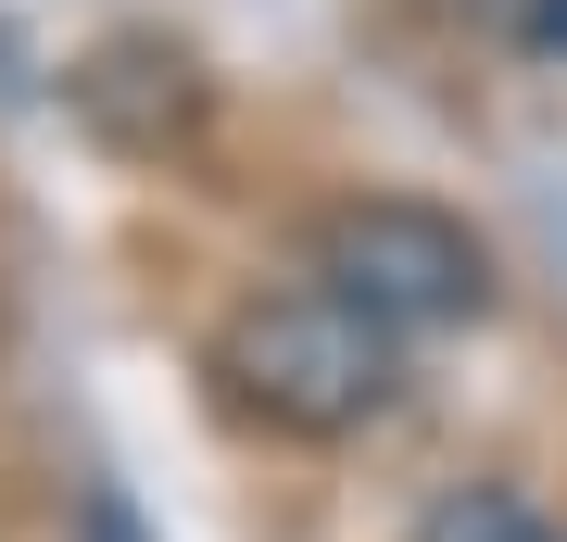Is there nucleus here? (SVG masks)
<instances>
[{
	"mask_svg": "<svg viewBox=\"0 0 567 542\" xmlns=\"http://www.w3.org/2000/svg\"><path fill=\"white\" fill-rule=\"evenodd\" d=\"M215 379L278 442H353V429H379L404 403V328H379L328 278L316 290H252L215 328Z\"/></svg>",
	"mask_w": 567,
	"mask_h": 542,
	"instance_id": "nucleus-1",
	"label": "nucleus"
},
{
	"mask_svg": "<svg viewBox=\"0 0 567 542\" xmlns=\"http://www.w3.org/2000/svg\"><path fill=\"white\" fill-rule=\"evenodd\" d=\"M316 278L365 303L379 328H404V341H429V328H480L492 316V241L454 215V202H416V190H353L316 215Z\"/></svg>",
	"mask_w": 567,
	"mask_h": 542,
	"instance_id": "nucleus-2",
	"label": "nucleus"
},
{
	"mask_svg": "<svg viewBox=\"0 0 567 542\" xmlns=\"http://www.w3.org/2000/svg\"><path fill=\"white\" fill-rule=\"evenodd\" d=\"M404 542H555V530L529 518L517 492H442V504H429V518H416Z\"/></svg>",
	"mask_w": 567,
	"mask_h": 542,
	"instance_id": "nucleus-3",
	"label": "nucleus"
},
{
	"mask_svg": "<svg viewBox=\"0 0 567 542\" xmlns=\"http://www.w3.org/2000/svg\"><path fill=\"white\" fill-rule=\"evenodd\" d=\"M517 25H529V51H567V0H529Z\"/></svg>",
	"mask_w": 567,
	"mask_h": 542,
	"instance_id": "nucleus-4",
	"label": "nucleus"
},
{
	"mask_svg": "<svg viewBox=\"0 0 567 542\" xmlns=\"http://www.w3.org/2000/svg\"><path fill=\"white\" fill-rule=\"evenodd\" d=\"M89 542H140V518H126L114 492H89Z\"/></svg>",
	"mask_w": 567,
	"mask_h": 542,
	"instance_id": "nucleus-5",
	"label": "nucleus"
}]
</instances>
